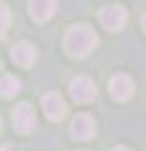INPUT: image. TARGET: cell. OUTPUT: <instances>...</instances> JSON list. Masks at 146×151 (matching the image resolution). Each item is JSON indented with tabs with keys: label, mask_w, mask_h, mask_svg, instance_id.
<instances>
[{
	"label": "cell",
	"mask_w": 146,
	"mask_h": 151,
	"mask_svg": "<svg viewBox=\"0 0 146 151\" xmlns=\"http://www.w3.org/2000/svg\"><path fill=\"white\" fill-rule=\"evenodd\" d=\"M63 45H65V50H68L70 58H86V55L98 45V35H96V30H93L91 25L78 23V25L68 28Z\"/></svg>",
	"instance_id": "1"
},
{
	"label": "cell",
	"mask_w": 146,
	"mask_h": 151,
	"mask_svg": "<svg viewBox=\"0 0 146 151\" xmlns=\"http://www.w3.org/2000/svg\"><path fill=\"white\" fill-rule=\"evenodd\" d=\"M126 8L124 5H106L101 13H98V20H101V25L106 28L108 33H116L121 30V28L126 25Z\"/></svg>",
	"instance_id": "2"
},
{
	"label": "cell",
	"mask_w": 146,
	"mask_h": 151,
	"mask_svg": "<svg viewBox=\"0 0 146 151\" xmlns=\"http://www.w3.org/2000/svg\"><path fill=\"white\" fill-rule=\"evenodd\" d=\"M70 98L76 103H91L96 98V83L88 76H76L70 81Z\"/></svg>",
	"instance_id": "3"
},
{
	"label": "cell",
	"mask_w": 146,
	"mask_h": 151,
	"mask_svg": "<svg viewBox=\"0 0 146 151\" xmlns=\"http://www.w3.org/2000/svg\"><path fill=\"white\" fill-rule=\"evenodd\" d=\"M35 124H38V119H35L33 106H28V103H18V106L13 108V126H15L20 134H30V131H35Z\"/></svg>",
	"instance_id": "4"
},
{
	"label": "cell",
	"mask_w": 146,
	"mask_h": 151,
	"mask_svg": "<svg viewBox=\"0 0 146 151\" xmlns=\"http://www.w3.org/2000/svg\"><path fill=\"white\" fill-rule=\"evenodd\" d=\"M108 91H111V98H114V101H129V98L134 96V81H131L129 76L119 73V76L111 78Z\"/></svg>",
	"instance_id": "5"
},
{
	"label": "cell",
	"mask_w": 146,
	"mask_h": 151,
	"mask_svg": "<svg viewBox=\"0 0 146 151\" xmlns=\"http://www.w3.org/2000/svg\"><path fill=\"white\" fill-rule=\"evenodd\" d=\"M55 0H28V10L35 23H48L55 15Z\"/></svg>",
	"instance_id": "6"
},
{
	"label": "cell",
	"mask_w": 146,
	"mask_h": 151,
	"mask_svg": "<svg viewBox=\"0 0 146 151\" xmlns=\"http://www.w3.org/2000/svg\"><path fill=\"white\" fill-rule=\"evenodd\" d=\"M93 131H96V124H93V119L88 113H78L76 119L70 121V136L78 141H88L93 136Z\"/></svg>",
	"instance_id": "7"
},
{
	"label": "cell",
	"mask_w": 146,
	"mask_h": 151,
	"mask_svg": "<svg viewBox=\"0 0 146 151\" xmlns=\"http://www.w3.org/2000/svg\"><path fill=\"white\" fill-rule=\"evenodd\" d=\"M43 111H45V116H48L50 121H60L65 116V101H63V96L60 93H45L43 96Z\"/></svg>",
	"instance_id": "8"
},
{
	"label": "cell",
	"mask_w": 146,
	"mask_h": 151,
	"mask_svg": "<svg viewBox=\"0 0 146 151\" xmlns=\"http://www.w3.org/2000/svg\"><path fill=\"white\" fill-rule=\"evenodd\" d=\"M10 58H13V63L20 65V68H30V65L35 63V58H38V53H35V48H33L30 43L23 40V43H18L15 48H13Z\"/></svg>",
	"instance_id": "9"
},
{
	"label": "cell",
	"mask_w": 146,
	"mask_h": 151,
	"mask_svg": "<svg viewBox=\"0 0 146 151\" xmlns=\"http://www.w3.org/2000/svg\"><path fill=\"white\" fill-rule=\"evenodd\" d=\"M15 93H20V81H18L15 76H3L0 78V96L13 98Z\"/></svg>",
	"instance_id": "10"
},
{
	"label": "cell",
	"mask_w": 146,
	"mask_h": 151,
	"mask_svg": "<svg viewBox=\"0 0 146 151\" xmlns=\"http://www.w3.org/2000/svg\"><path fill=\"white\" fill-rule=\"evenodd\" d=\"M8 25H10V10H8V5L0 3V35H5Z\"/></svg>",
	"instance_id": "11"
},
{
	"label": "cell",
	"mask_w": 146,
	"mask_h": 151,
	"mask_svg": "<svg viewBox=\"0 0 146 151\" xmlns=\"http://www.w3.org/2000/svg\"><path fill=\"white\" fill-rule=\"evenodd\" d=\"M141 30L146 33V13H144V18H141Z\"/></svg>",
	"instance_id": "12"
},
{
	"label": "cell",
	"mask_w": 146,
	"mask_h": 151,
	"mask_svg": "<svg viewBox=\"0 0 146 151\" xmlns=\"http://www.w3.org/2000/svg\"><path fill=\"white\" fill-rule=\"evenodd\" d=\"M114 151H131V149H126V146H116Z\"/></svg>",
	"instance_id": "13"
},
{
	"label": "cell",
	"mask_w": 146,
	"mask_h": 151,
	"mask_svg": "<svg viewBox=\"0 0 146 151\" xmlns=\"http://www.w3.org/2000/svg\"><path fill=\"white\" fill-rule=\"evenodd\" d=\"M0 151H13V149H10V146H0Z\"/></svg>",
	"instance_id": "14"
},
{
	"label": "cell",
	"mask_w": 146,
	"mask_h": 151,
	"mask_svg": "<svg viewBox=\"0 0 146 151\" xmlns=\"http://www.w3.org/2000/svg\"><path fill=\"white\" fill-rule=\"evenodd\" d=\"M76 151H91V149H76Z\"/></svg>",
	"instance_id": "15"
},
{
	"label": "cell",
	"mask_w": 146,
	"mask_h": 151,
	"mask_svg": "<svg viewBox=\"0 0 146 151\" xmlns=\"http://www.w3.org/2000/svg\"><path fill=\"white\" fill-rule=\"evenodd\" d=\"M0 131H3V121H0Z\"/></svg>",
	"instance_id": "16"
}]
</instances>
